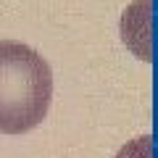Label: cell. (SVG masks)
<instances>
[{"mask_svg": "<svg viewBox=\"0 0 158 158\" xmlns=\"http://www.w3.org/2000/svg\"><path fill=\"white\" fill-rule=\"evenodd\" d=\"M153 11V0H135L132 6H127V11L121 13V42L135 53L140 61H150L153 48H150V16Z\"/></svg>", "mask_w": 158, "mask_h": 158, "instance_id": "cell-2", "label": "cell"}, {"mask_svg": "<svg viewBox=\"0 0 158 158\" xmlns=\"http://www.w3.org/2000/svg\"><path fill=\"white\" fill-rule=\"evenodd\" d=\"M116 158H153V137L150 135H140L132 142H127Z\"/></svg>", "mask_w": 158, "mask_h": 158, "instance_id": "cell-3", "label": "cell"}, {"mask_svg": "<svg viewBox=\"0 0 158 158\" xmlns=\"http://www.w3.org/2000/svg\"><path fill=\"white\" fill-rule=\"evenodd\" d=\"M53 100L50 66L34 48L0 40V132L24 135L48 116Z\"/></svg>", "mask_w": 158, "mask_h": 158, "instance_id": "cell-1", "label": "cell"}]
</instances>
